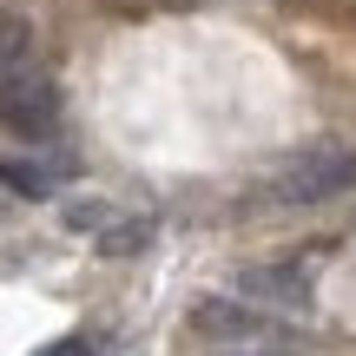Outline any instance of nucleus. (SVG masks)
Listing matches in <instances>:
<instances>
[{"mask_svg":"<svg viewBox=\"0 0 356 356\" xmlns=\"http://www.w3.org/2000/svg\"><path fill=\"white\" fill-rule=\"evenodd\" d=\"M7 132H13V145H26V139L47 145L53 132H60V92H53L33 66L7 73Z\"/></svg>","mask_w":356,"mask_h":356,"instance_id":"nucleus-4","label":"nucleus"},{"mask_svg":"<svg viewBox=\"0 0 356 356\" xmlns=\"http://www.w3.org/2000/svg\"><path fill=\"white\" fill-rule=\"evenodd\" d=\"M0 172H7V191H13V198H53V191H60V178L73 172V165H66L60 152H40V145H33V152H26V145H13Z\"/></svg>","mask_w":356,"mask_h":356,"instance_id":"nucleus-5","label":"nucleus"},{"mask_svg":"<svg viewBox=\"0 0 356 356\" xmlns=\"http://www.w3.org/2000/svg\"><path fill=\"white\" fill-rule=\"evenodd\" d=\"M356 191V145H304V152H291L277 172L264 178V191L257 198L277 204V211H310V204H330Z\"/></svg>","mask_w":356,"mask_h":356,"instance_id":"nucleus-1","label":"nucleus"},{"mask_svg":"<svg viewBox=\"0 0 356 356\" xmlns=\"http://www.w3.org/2000/svg\"><path fill=\"white\" fill-rule=\"evenodd\" d=\"M238 291L251 297V304L277 310V317H297V310H310V297H317V264H310V257H264V264H251L238 277Z\"/></svg>","mask_w":356,"mask_h":356,"instance_id":"nucleus-3","label":"nucleus"},{"mask_svg":"<svg viewBox=\"0 0 356 356\" xmlns=\"http://www.w3.org/2000/svg\"><path fill=\"white\" fill-rule=\"evenodd\" d=\"M211 356H297V350H284V343H244V350H211Z\"/></svg>","mask_w":356,"mask_h":356,"instance_id":"nucleus-7","label":"nucleus"},{"mask_svg":"<svg viewBox=\"0 0 356 356\" xmlns=\"http://www.w3.org/2000/svg\"><path fill=\"white\" fill-rule=\"evenodd\" d=\"M40 356H92V337H60V343H47Z\"/></svg>","mask_w":356,"mask_h":356,"instance_id":"nucleus-6","label":"nucleus"},{"mask_svg":"<svg viewBox=\"0 0 356 356\" xmlns=\"http://www.w3.org/2000/svg\"><path fill=\"white\" fill-rule=\"evenodd\" d=\"M185 330L204 337V343H225V350H244V343H277L284 317L264 304H251L244 291H218V297H198L185 310Z\"/></svg>","mask_w":356,"mask_h":356,"instance_id":"nucleus-2","label":"nucleus"}]
</instances>
